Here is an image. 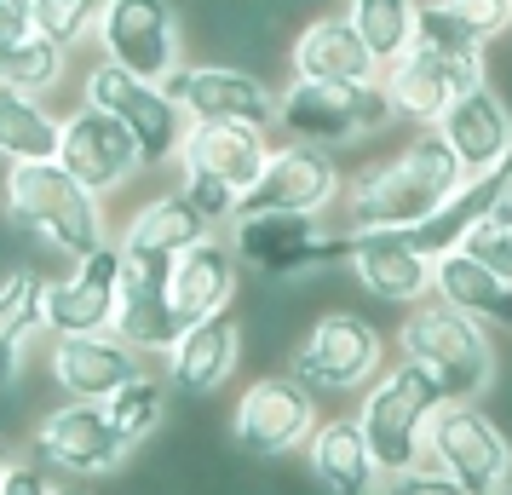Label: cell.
<instances>
[{
	"label": "cell",
	"mask_w": 512,
	"mask_h": 495,
	"mask_svg": "<svg viewBox=\"0 0 512 495\" xmlns=\"http://www.w3.org/2000/svg\"><path fill=\"white\" fill-rule=\"evenodd\" d=\"M98 58L150 75V81H167L185 64V6L179 0H104Z\"/></svg>",
	"instance_id": "obj_11"
},
{
	"label": "cell",
	"mask_w": 512,
	"mask_h": 495,
	"mask_svg": "<svg viewBox=\"0 0 512 495\" xmlns=\"http://www.w3.org/2000/svg\"><path fill=\"white\" fill-rule=\"evenodd\" d=\"M443 403H449V392H443L420 363L392 357V369L363 392V403H357L351 415L363 421V438L374 444L380 467L403 472V467L432 461V421H438Z\"/></svg>",
	"instance_id": "obj_5"
},
{
	"label": "cell",
	"mask_w": 512,
	"mask_h": 495,
	"mask_svg": "<svg viewBox=\"0 0 512 495\" xmlns=\"http://www.w3.org/2000/svg\"><path fill=\"white\" fill-rule=\"evenodd\" d=\"M403 127L392 98L380 81H282V133L300 144H323V150H346V144L386 139Z\"/></svg>",
	"instance_id": "obj_6"
},
{
	"label": "cell",
	"mask_w": 512,
	"mask_h": 495,
	"mask_svg": "<svg viewBox=\"0 0 512 495\" xmlns=\"http://www.w3.org/2000/svg\"><path fill=\"white\" fill-rule=\"evenodd\" d=\"M478 81H489V58H466V52H443V47H409L397 64H386L380 87L392 98L397 121L420 133V127H438L449 116V104L461 93H472Z\"/></svg>",
	"instance_id": "obj_12"
},
{
	"label": "cell",
	"mask_w": 512,
	"mask_h": 495,
	"mask_svg": "<svg viewBox=\"0 0 512 495\" xmlns=\"http://www.w3.org/2000/svg\"><path fill=\"white\" fill-rule=\"evenodd\" d=\"M438 6L455 24L472 29L489 52L501 47V41H512V0H438Z\"/></svg>",
	"instance_id": "obj_34"
},
{
	"label": "cell",
	"mask_w": 512,
	"mask_h": 495,
	"mask_svg": "<svg viewBox=\"0 0 512 495\" xmlns=\"http://www.w3.org/2000/svg\"><path fill=\"white\" fill-rule=\"evenodd\" d=\"M495 219H507V225H512V196H507V202H501V213H495Z\"/></svg>",
	"instance_id": "obj_42"
},
{
	"label": "cell",
	"mask_w": 512,
	"mask_h": 495,
	"mask_svg": "<svg viewBox=\"0 0 512 495\" xmlns=\"http://www.w3.org/2000/svg\"><path fill=\"white\" fill-rule=\"evenodd\" d=\"M52 495H93V490H81V484H58Z\"/></svg>",
	"instance_id": "obj_41"
},
{
	"label": "cell",
	"mask_w": 512,
	"mask_h": 495,
	"mask_svg": "<svg viewBox=\"0 0 512 495\" xmlns=\"http://www.w3.org/2000/svg\"><path fill=\"white\" fill-rule=\"evenodd\" d=\"M104 409H110V421L121 426V438L139 449L144 438H156V432L167 426V409H173V380L144 369V375L127 380V386H121V392L104 403Z\"/></svg>",
	"instance_id": "obj_32"
},
{
	"label": "cell",
	"mask_w": 512,
	"mask_h": 495,
	"mask_svg": "<svg viewBox=\"0 0 512 495\" xmlns=\"http://www.w3.org/2000/svg\"><path fill=\"white\" fill-rule=\"evenodd\" d=\"M47 369L64 398L110 403L127 380L144 375V352H133L116 329L110 334H64V340H52Z\"/></svg>",
	"instance_id": "obj_20"
},
{
	"label": "cell",
	"mask_w": 512,
	"mask_h": 495,
	"mask_svg": "<svg viewBox=\"0 0 512 495\" xmlns=\"http://www.w3.org/2000/svg\"><path fill=\"white\" fill-rule=\"evenodd\" d=\"M52 490H58V484H52L35 461H12V472L0 478V495H52Z\"/></svg>",
	"instance_id": "obj_39"
},
{
	"label": "cell",
	"mask_w": 512,
	"mask_h": 495,
	"mask_svg": "<svg viewBox=\"0 0 512 495\" xmlns=\"http://www.w3.org/2000/svg\"><path fill=\"white\" fill-rule=\"evenodd\" d=\"M116 334L133 352H173L185 317L173 306V265L156 260H127L121 254V306H116Z\"/></svg>",
	"instance_id": "obj_21"
},
{
	"label": "cell",
	"mask_w": 512,
	"mask_h": 495,
	"mask_svg": "<svg viewBox=\"0 0 512 495\" xmlns=\"http://www.w3.org/2000/svg\"><path fill=\"white\" fill-rule=\"evenodd\" d=\"M0 213L6 225L52 248L58 260H87L110 242V219H104V196L87 190L64 162H18L0 173Z\"/></svg>",
	"instance_id": "obj_2"
},
{
	"label": "cell",
	"mask_w": 512,
	"mask_h": 495,
	"mask_svg": "<svg viewBox=\"0 0 512 495\" xmlns=\"http://www.w3.org/2000/svg\"><path fill=\"white\" fill-rule=\"evenodd\" d=\"M392 346L397 340H386V329L374 317L334 306V311H317L300 329L294 352H288V375L300 380V386H311L317 398L369 392L374 380L392 369V357H397Z\"/></svg>",
	"instance_id": "obj_4"
},
{
	"label": "cell",
	"mask_w": 512,
	"mask_h": 495,
	"mask_svg": "<svg viewBox=\"0 0 512 495\" xmlns=\"http://www.w3.org/2000/svg\"><path fill=\"white\" fill-rule=\"evenodd\" d=\"M242 352H248V323L236 311H219V317H202L179 334V346L167 352V380L185 403H202L213 392H225L242 369Z\"/></svg>",
	"instance_id": "obj_19"
},
{
	"label": "cell",
	"mask_w": 512,
	"mask_h": 495,
	"mask_svg": "<svg viewBox=\"0 0 512 495\" xmlns=\"http://www.w3.org/2000/svg\"><path fill=\"white\" fill-rule=\"evenodd\" d=\"M231 242L242 265L271 283H300L351 260V231H328L317 213H248L231 225Z\"/></svg>",
	"instance_id": "obj_8"
},
{
	"label": "cell",
	"mask_w": 512,
	"mask_h": 495,
	"mask_svg": "<svg viewBox=\"0 0 512 495\" xmlns=\"http://www.w3.org/2000/svg\"><path fill=\"white\" fill-rule=\"evenodd\" d=\"M432 294L461 306L466 317H478L489 334H512V283L501 271H489L484 260H472L466 248L443 254L438 271H432Z\"/></svg>",
	"instance_id": "obj_28"
},
{
	"label": "cell",
	"mask_w": 512,
	"mask_h": 495,
	"mask_svg": "<svg viewBox=\"0 0 512 495\" xmlns=\"http://www.w3.org/2000/svg\"><path fill=\"white\" fill-rule=\"evenodd\" d=\"M35 35V0H0V47Z\"/></svg>",
	"instance_id": "obj_38"
},
{
	"label": "cell",
	"mask_w": 512,
	"mask_h": 495,
	"mask_svg": "<svg viewBox=\"0 0 512 495\" xmlns=\"http://www.w3.org/2000/svg\"><path fill=\"white\" fill-rule=\"evenodd\" d=\"M236 294H242V254L236 242H225V231L202 236L196 248L173 260V306L185 317V329L202 317L236 311Z\"/></svg>",
	"instance_id": "obj_26"
},
{
	"label": "cell",
	"mask_w": 512,
	"mask_h": 495,
	"mask_svg": "<svg viewBox=\"0 0 512 495\" xmlns=\"http://www.w3.org/2000/svg\"><path fill=\"white\" fill-rule=\"evenodd\" d=\"M489 495H512V484H501V490H489Z\"/></svg>",
	"instance_id": "obj_43"
},
{
	"label": "cell",
	"mask_w": 512,
	"mask_h": 495,
	"mask_svg": "<svg viewBox=\"0 0 512 495\" xmlns=\"http://www.w3.org/2000/svg\"><path fill=\"white\" fill-rule=\"evenodd\" d=\"M472 173L449 150L438 127H420L397 144L392 156H374L346 179V231H386V225H420L466 185Z\"/></svg>",
	"instance_id": "obj_1"
},
{
	"label": "cell",
	"mask_w": 512,
	"mask_h": 495,
	"mask_svg": "<svg viewBox=\"0 0 512 495\" xmlns=\"http://www.w3.org/2000/svg\"><path fill=\"white\" fill-rule=\"evenodd\" d=\"M58 162L70 167L87 190H98V196H110V190H121L127 179L150 173L139 139H133L110 110H98V104H87V98H75V110H64Z\"/></svg>",
	"instance_id": "obj_16"
},
{
	"label": "cell",
	"mask_w": 512,
	"mask_h": 495,
	"mask_svg": "<svg viewBox=\"0 0 512 495\" xmlns=\"http://www.w3.org/2000/svg\"><path fill=\"white\" fill-rule=\"evenodd\" d=\"M271 133L248 127V121H190L185 150H179V173H213L236 185L242 196L259 185V173L271 162Z\"/></svg>",
	"instance_id": "obj_24"
},
{
	"label": "cell",
	"mask_w": 512,
	"mask_h": 495,
	"mask_svg": "<svg viewBox=\"0 0 512 495\" xmlns=\"http://www.w3.org/2000/svg\"><path fill=\"white\" fill-rule=\"evenodd\" d=\"M380 495H472L461 478H449L438 461H420V467H403V472H386Z\"/></svg>",
	"instance_id": "obj_36"
},
{
	"label": "cell",
	"mask_w": 512,
	"mask_h": 495,
	"mask_svg": "<svg viewBox=\"0 0 512 495\" xmlns=\"http://www.w3.org/2000/svg\"><path fill=\"white\" fill-rule=\"evenodd\" d=\"M98 18H104V0H35V35H47L70 58L81 47H98Z\"/></svg>",
	"instance_id": "obj_33"
},
{
	"label": "cell",
	"mask_w": 512,
	"mask_h": 495,
	"mask_svg": "<svg viewBox=\"0 0 512 495\" xmlns=\"http://www.w3.org/2000/svg\"><path fill=\"white\" fill-rule=\"evenodd\" d=\"M81 98L98 104V110H110V116L139 139V150H144L150 167L179 162L185 133H190V110L167 93V81H150V75L121 70V64H110V58H93L87 75H81Z\"/></svg>",
	"instance_id": "obj_7"
},
{
	"label": "cell",
	"mask_w": 512,
	"mask_h": 495,
	"mask_svg": "<svg viewBox=\"0 0 512 495\" xmlns=\"http://www.w3.org/2000/svg\"><path fill=\"white\" fill-rule=\"evenodd\" d=\"M121 306V248L104 242L98 254L47 277V334H110Z\"/></svg>",
	"instance_id": "obj_18"
},
{
	"label": "cell",
	"mask_w": 512,
	"mask_h": 495,
	"mask_svg": "<svg viewBox=\"0 0 512 495\" xmlns=\"http://www.w3.org/2000/svg\"><path fill=\"white\" fill-rule=\"evenodd\" d=\"M461 248L472 254V260H484L489 271H501V277L512 283V225H507V219H484V225L466 236Z\"/></svg>",
	"instance_id": "obj_37"
},
{
	"label": "cell",
	"mask_w": 512,
	"mask_h": 495,
	"mask_svg": "<svg viewBox=\"0 0 512 495\" xmlns=\"http://www.w3.org/2000/svg\"><path fill=\"white\" fill-rule=\"evenodd\" d=\"M340 12L351 18V29L363 35V47L380 64H397L409 47H420V12H426V0H340Z\"/></svg>",
	"instance_id": "obj_31"
},
{
	"label": "cell",
	"mask_w": 512,
	"mask_h": 495,
	"mask_svg": "<svg viewBox=\"0 0 512 495\" xmlns=\"http://www.w3.org/2000/svg\"><path fill=\"white\" fill-rule=\"evenodd\" d=\"M317 392L300 386V380L288 375H259L242 386V398L231 409V444L248 455V461H282V455H294L300 444H311V432H317Z\"/></svg>",
	"instance_id": "obj_9"
},
{
	"label": "cell",
	"mask_w": 512,
	"mask_h": 495,
	"mask_svg": "<svg viewBox=\"0 0 512 495\" xmlns=\"http://www.w3.org/2000/svg\"><path fill=\"white\" fill-rule=\"evenodd\" d=\"M58 139H64V116L52 110V98L0 87V162H58Z\"/></svg>",
	"instance_id": "obj_30"
},
{
	"label": "cell",
	"mask_w": 512,
	"mask_h": 495,
	"mask_svg": "<svg viewBox=\"0 0 512 495\" xmlns=\"http://www.w3.org/2000/svg\"><path fill=\"white\" fill-rule=\"evenodd\" d=\"M351 283L380 306H420L432 294V271L438 260L415 242L409 225H386V231H351Z\"/></svg>",
	"instance_id": "obj_17"
},
{
	"label": "cell",
	"mask_w": 512,
	"mask_h": 495,
	"mask_svg": "<svg viewBox=\"0 0 512 495\" xmlns=\"http://www.w3.org/2000/svg\"><path fill=\"white\" fill-rule=\"evenodd\" d=\"M12 472V444H6V426H0V478Z\"/></svg>",
	"instance_id": "obj_40"
},
{
	"label": "cell",
	"mask_w": 512,
	"mask_h": 495,
	"mask_svg": "<svg viewBox=\"0 0 512 495\" xmlns=\"http://www.w3.org/2000/svg\"><path fill=\"white\" fill-rule=\"evenodd\" d=\"M305 472L323 495H380V484H386V467H380L374 444L363 438L357 415L317 421L311 444H305Z\"/></svg>",
	"instance_id": "obj_23"
},
{
	"label": "cell",
	"mask_w": 512,
	"mask_h": 495,
	"mask_svg": "<svg viewBox=\"0 0 512 495\" xmlns=\"http://www.w3.org/2000/svg\"><path fill=\"white\" fill-rule=\"evenodd\" d=\"M167 93L190 110V121H248V127H265V133H282V87H271L248 64L185 58L167 75Z\"/></svg>",
	"instance_id": "obj_10"
},
{
	"label": "cell",
	"mask_w": 512,
	"mask_h": 495,
	"mask_svg": "<svg viewBox=\"0 0 512 495\" xmlns=\"http://www.w3.org/2000/svg\"><path fill=\"white\" fill-rule=\"evenodd\" d=\"M35 449H41L47 467L70 472V478H110L133 455V444L121 438V426L110 421V409L87 403V398H70L58 409H47L41 426H35Z\"/></svg>",
	"instance_id": "obj_15"
},
{
	"label": "cell",
	"mask_w": 512,
	"mask_h": 495,
	"mask_svg": "<svg viewBox=\"0 0 512 495\" xmlns=\"http://www.w3.org/2000/svg\"><path fill=\"white\" fill-rule=\"evenodd\" d=\"M432 461L472 495H489L512 484V432L501 426V415L484 409V398L443 403L432 421Z\"/></svg>",
	"instance_id": "obj_13"
},
{
	"label": "cell",
	"mask_w": 512,
	"mask_h": 495,
	"mask_svg": "<svg viewBox=\"0 0 512 495\" xmlns=\"http://www.w3.org/2000/svg\"><path fill=\"white\" fill-rule=\"evenodd\" d=\"M202 236H213V225L202 219V208L185 196V185H167L156 196H144L139 208L127 213L116 248L127 260H156V265H173L185 248H196Z\"/></svg>",
	"instance_id": "obj_25"
},
{
	"label": "cell",
	"mask_w": 512,
	"mask_h": 495,
	"mask_svg": "<svg viewBox=\"0 0 512 495\" xmlns=\"http://www.w3.org/2000/svg\"><path fill=\"white\" fill-rule=\"evenodd\" d=\"M179 185H185V196L202 208V219H208L213 231H225V225L242 219V190L225 185V179H213V173H179Z\"/></svg>",
	"instance_id": "obj_35"
},
{
	"label": "cell",
	"mask_w": 512,
	"mask_h": 495,
	"mask_svg": "<svg viewBox=\"0 0 512 495\" xmlns=\"http://www.w3.org/2000/svg\"><path fill=\"white\" fill-rule=\"evenodd\" d=\"M35 334H47V277L29 265H12L0 277V386L18 380Z\"/></svg>",
	"instance_id": "obj_29"
},
{
	"label": "cell",
	"mask_w": 512,
	"mask_h": 495,
	"mask_svg": "<svg viewBox=\"0 0 512 495\" xmlns=\"http://www.w3.org/2000/svg\"><path fill=\"white\" fill-rule=\"evenodd\" d=\"M288 75L300 81H380L386 64L363 47L346 12H311L288 41Z\"/></svg>",
	"instance_id": "obj_22"
},
{
	"label": "cell",
	"mask_w": 512,
	"mask_h": 495,
	"mask_svg": "<svg viewBox=\"0 0 512 495\" xmlns=\"http://www.w3.org/2000/svg\"><path fill=\"white\" fill-rule=\"evenodd\" d=\"M392 340H397V357L420 363V369L449 392V403L489 398L495 380H501L495 334H489L478 317H466L461 306L438 300V294H426L420 306L403 311V323H397Z\"/></svg>",
	"instance_id": "obj_3"
},
{
	"label": "cell",
	"mask_w": 512,
	"mask_h": 495,
	"mask_svg": "<svg viewBox=\"0 0 512 495\" xmlns=\"http://www.w3.org/2000/svg\"><path fill=\"white\" fill-rule=\"evenodd\" d=\"M346 179L351 173L340 167L334 150L288 139V144L271 150L259 185L242 196V219H248V213H317V219H323V213H334L346 202Z\"/></svg>",
	"instance_id": "obj_14"
},
{
	"label": "cell",
	"mask_w": 512,
	"mask_h": 495,
	"mask_svg": "<svg viewBox=\"0 0 512 495\" xmlns=\"http://www.w3.org/2000/svg\"><path fill=\"white\" fill-rule=\"evenodd\" d=\"M438 133L466 162V173H489V167H501L512 156V98L495 81H478L472 93H461L449 104Z\"/></svg>",
	"instance_id": "obj_27"
}]
</instances>
